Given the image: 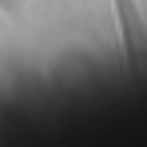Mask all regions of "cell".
Returning <instances> with one entry per match:
<instances>
[{
	"instance_id": "cell-1",
	"label": "cell",
	"mask_w": 147,
	"mask_h": 147,
	"mask_svg": "<svg viewBox=\"0 0 147 147\" xmlns=\"http://www.w3.org/2000/svg\"><path fill=\"white\" fill-rule=\"evenodd\" d=\"M115 12H119V28H123V56H127V68L135 72V68H139L143 28H139V16H135V4H131V0H115Z\"/></svg>"
}]
</instances>
